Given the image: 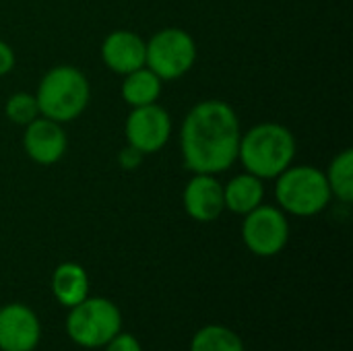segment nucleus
<instances>
[{"label":"nucleus","instance_id":"obj_1","mask_svg":"<svg viewBox=\"0 0 353 351\" xmlns=\"http://www.w3.org/2000/svg\"><path fill=\"white\" fill-rule=\"evenodd\" d=\"M240 120L236 110L221 99L192 106L180 128V151L192 174H221L238 161Z\"/></svg>","mask_w":353,"mask_h":351},{"label":"nucleus","instance_id":"obj_2","mask_svg":"<svg viewBox=\"0 0 353 351\" xmlns=\"http://www.w3.org/2000/svg\"><path fill=\"white\" fill-rule=\"evenodd\" d=\"M296 157V139L292 130L277 122H263L240 137L238 159L244 170L261 180L277 178Z\"/></svg>","mask_w":353,"mask_h":351},{"label":"nucleus","instance_id":"obj_3","mask_svg":"<svg viewBox=\"0 0 353 351\" xmlns=\"http://www.w3.org/2000/svg\"><path fill=\"white\" fill-rule=\"evenodd\" d=\"M89 97L91 87L87 77L79 68L68 64L50 68L41 77L35 91L39 116L60 124L79 118L87 110Z\"/></svg>","mask_w":353,"mask_h":351},{"label":"nucleus","instance_id":"obj_4","mask_svg":"<svg viewBox=\"0 0 353 351\" xmlns=\"http://www.w3.org/2000/svg\"><path fill=\"white\" fill-rule=\"evenodd\" d=\"M275 199L283 213L314 217L327 209L333 194L325 172L314 166H290L277 176Z\"/></svg>","mask_w":353,"mask_h":351},{"label":"nucleus","instance_id":"obj_5","mask_svg":"<svg viewBox=\"0 0 353 351\" xmlns=\"http://www.w3.org/2000/svg\"><path fill=\"white\" fill-rule=\"evenodd\" d=\"M64 327L70 341L79 348L99 350L122 331V314L112 300L87 296L70 308Z\"/></svg>","mask_w":353,"mask_h":351},{"label":"nucleus","instance_id":"obj_6","mask_svg":"<svg viewBox=\"0 0 353 351\" xmlns=\"http://www.w3.org/2000/svg\"><path fill=\"white\" fill-rule=\"evenodd\" d=\"M145 66L161 81L184 77L196 60V43L192 35L180 27H165L145 41Z\"/></svg>","mask_w":353,"mask_h":351},{"label":"nucleus","instance_id":"obj_7","mask_svg":"<svg viewBox=\"0 0 353 351\" xmlns=\"http://www.w3.org/2000/svg\"><path fill=\"white\" fill-rule=\"evenodd\" d=\"M242 240L256 257L269 259L279 254L290 240V223L285 213L271 205H259L244 215Z\"/></svg>","mask_w":353,"mask_h":351},{"label":"nucleus","instance_id":"obj_8","mask_svg":"<svg viewBox=\"0 0 353 351\" xmlns=\"http://www.w3.org/2000/svg\"><path fill=\"white\" fill-rule=\"evenodd\" d=\"M124 132L128 147H132L141 155H151L168 145L172 134V118L157 103L132 108L126 118Z\"/></svg>","mask_w":353,"mask_h":351},{"label":"nucleus","instance_id":"obj_9","mask_svg":"<svg viewBox=\"0 0 353 351\" xmlns=\"http://www.w3.org/2000/svg\"><path fill=\"white\" fill-rule=\"evenodd\" d=\"M41 339L37 314L21 304L0 306V351H33Z\"/></svg>","mask_w":353,"mask_h":351},{"label":"nucleus","instance_id":"obj_10","mask_svg":"<svg viewBox=\"0 0 353 351\" xmlns=\"http://www.w3.org/2000/svg\"><path fill=\"white\" fill-rule=\"evenodd\" d=\"M23 149L31 161L39 166H52L64 157L68 149V139L60 122L37 116L31 124L25 126Z\"/></svg>","mask_w":353,"mask_h":351},{"label":"nucleus","instance_id":"obj_11","mask_svg":"<svg viewBox=\"0 0 353 351\" xmlns=\"http://www.w3.org/2000/svg\"><path fill=\"white\" fill-rule=\"evenodd\" d=\"M182 205L188 217L201 223H211L225 211L223 184L213 174H194L184 186Z\"/></svg>","mask_w":353,"mask_h":351},{"label":"nucleus","instance_id":"obj_12","mask_svg":"<svg viewBox=\"0 0 353 351\" xmlns=\"http://www.w3.org/2000/svg\"><path fill=\"white\" fill-rule=\"evenodd\" d=\"M145 39L128 29L112 31L101 43V60L116 74H128L145 66Z\"/></svg>","mask_w":353,"mask_h":351},{"label":"nucleus","instance_id":"obj_13","mask_svg":"<svg viewBox=\"0 0 353 351\" xmlns=\"http://www.w3.org/2000/svg\"><path fill=\"white\" fill-rule=\"evenodd\" d=\"M52 294L58 304L72 308L89 296V275L77 263H62L52 273Z\"/></svg>","mask_w":353,"mask_h":351},{"label":"nucleus","instance_id":"obj_14","mask_svg":"<svg viewBox=\"0 0 353 351\" xmlns=\"http://www.w3.org/2000/svg\"><path fill=\"white\" fill-rule=\"evenodd\" d=\"M265 199V184L261 178L244 172L236 178H232L228 184H223V203L225 209L236 215H246L259 205H263Z\"/></svg>","mask_w":353,"mask_h":351},{"label":"nucleus","instance_id":"obj_15","mask_svg":"<svg viewBox=\"0 0 353 351\" xmlns=\"http://www.w3.org/2000/svg\"><path fill=\"white\" fill-rule=\"evenodd\" d=\"M161 79L147 66H141L128 74H124L122 97L130 108H141L155 103L161 95Z\"/></svg>","mask_w":353,"mask_h":351},{"label":"nucleus","instance_id":"obj_16","mask_svg":"<svg viewBox=\"0 0 353 351\" xmlns=\"http://www.w3.org/2000/svg\"><path fill=\"white\" fill-rule=\"evenodd\" d=\"M190 351H246L238 333L223 325H207L199 329L190 341Z\"/></svg>","mask_w":353,"mask_h":351},{"label":"nucleus","instance_id":"obj_17","mask_svg":"<svg viewBox=\"0 0 353 351\" xmlns=\"http://www.w3.org/2000/svg\"><path fill=\"white\" fill-rule=\"evenodd\" d=\"M331 194L337 197L341 203L353 201V151L343 149L337 153L329 166V172L325 174Z\"/></svg>","mask_w":353,"mask_h":351},{"label":"nucleus","instance_id":"obj_18","mask_svg":"<svg viewBox=\"0 0 353 351\" xmlns=\"http://www.w3.org/2000/svg\"><path fill=\"white\" fill-rule=\"evenodd\" d=\"M6 118L19 126H27L31 124L37 116H39V108H37V99L31 93H14L6 99L4 106Z\"/></svg>","mask_w":353,"mask_h":351},{"label":"nucleus","instance_id":"obj_19","mask_svg":"<svg viewBox=\"0 0 353 351\" xmlns=\"http://www.w3.org/2000/svg\"><path fill=\"white\" fill-rule=\"evenodd\" d=\"M105 351H143L139 339L130 333H118L116 337H112L105 345Z\"/></svg>","mask_w":353,"mask_h":351},{"label":"nucleus","instance_id":"obj_20","mask_svg":"<svg viewBox=\"0 0 353 351\" xmlns=\"http://www.w3.org/2000/svg\"><path fill=\"white\" fill-rule=\"evenodd\" d=\"M14 62H17V58H14L12 48L6 41L0 39V77L8 74L14 68Z\"/></svg>","mask_w":353,"mask_h":351},{"label":"nucleus","instance_id":"obj_21","mask_svg":"<svg viewBox=\"0 0 353 351\" xmlns=\"http://www.w3.org/2000/svg\"><path fill=\"white\" fill-rule=\"evenodd\" d=\"M141 157H143V155H141L139 151H134L132 147H126V149L120 153V163H122V168L132 170V168H137V166H139Z\"/></svg>","mask_w":353,"mask_h":351}]
</instances>
